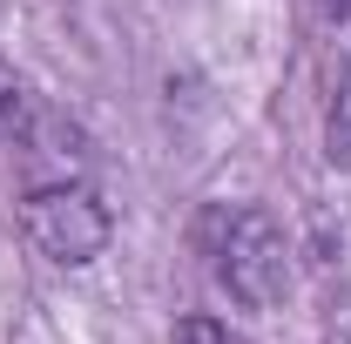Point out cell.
Returning <instances> with one entry per match:
<instances>
[{
    "label": "cell",
    "mask_w": 351,
    "mask_h": 344,
    "mask_svg": "<svg viewBox=\"0 0 351 344\" xmlns=\"http://www.w3.org/2000/svg\"><path fill=\"white\" fill-rule=\"evenodd\" d=\"M27 236L41 243L54 263H88L108 243V210L88 189H47L27 203Z\"/></svg>",
    "instance_id": "cell-2"
},
{
    "label": "cell",
    "mask_w": 351,
    "mask_h": 344,
    "mask_svg": "<svg viewBox=\"0 0 351 344\" xmlns=\"http://www.w3.org/2000/svg\"><path fill=\"white\" fill-rule=\"evenodd\" d=\"M210 270L243 304H270L284 291V270H291L284 263V236L257 210H217L210 216Z\"/></svg>",
    "instance_id": "cell-1"
},
{
    "label": "cell",
    "mask_w": 351,
    "mask_h": 344,
    "mask_svg": "<svg viewBox=\"0 0 351 344\" xmlns=\"http://www.w3.org/2000/svg\"><path fill=\"white\" fill-rule=\"evenodd\" d=\"M14 129H21V95L0 88V135H14Z\"/></svg>",
    "instance_id": "cell-4"
},
{
    "label": "cell",
    "mask_w": 351,
    "mask_h": 344,
    "mask_svg": "<svg viewBox=\"0 0 351 344\" xmlns=\"http://www.w3.org/2000/svg\"><path fill=\"white\" fill-rule=\"evenodd\" d=\"M317 14H331V21H351V0H317Z\"/></svg>",
    "instance_id": "cell-5"
},
{
    "label": "cell",
    "mask_w": 351,
    "mask_h": 344,
    "mask_svg": "<svg viewBox=\"0 0 351 344\" xmlns=\"http://www.w3.org/2000/svg\"><path fill=\"white\" fill-rule=\"evenodd\" d=\"M176 344H243L230 324H217V317H189L182 331H176Z\"/></svg>",
    "instance_id": "cell-3"
}]
</instances>
